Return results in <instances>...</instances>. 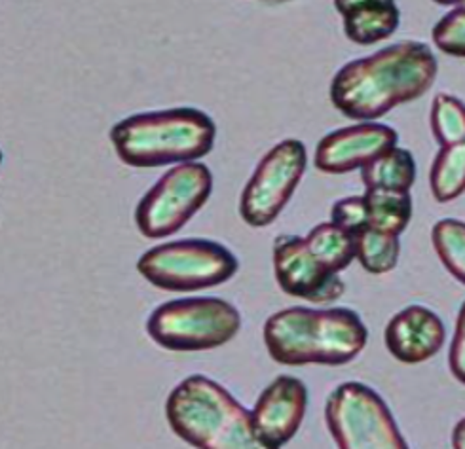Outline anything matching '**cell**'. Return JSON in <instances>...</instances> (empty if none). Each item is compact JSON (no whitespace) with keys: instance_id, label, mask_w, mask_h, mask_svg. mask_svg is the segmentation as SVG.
Segmentation results:
<instances>
[{"instance_id":"obj_1","label":"cell","mask_w":465,"mask_h":449,"mask_svg":"<svg viewBox=\"0 0 465 449\" xmlns=\"http://www.w3.org/2000/svg\"><path fill=\"white\" fill-rule=\"evenodd\" d=\"M439 65L424 42L405 40L372 55L353 59L331 82V102L350 120L376 122L399 104L426 95Z\"/></svg>"},{"instance_id":"obj_2","label":"cell","mask_w":465,"mask_h":449,"mask_svg":"<svg viewBox=\"0 0 465 449\" xmlns=\"http://www.w3.org/2000/svg\"><path fill=\"white\" fill-rule=\"evenodd\" d=\"M264 346L283 366H342L361 355L369 330L346 307H289L264 323Z\"/></svg>"},{"instance_id":"obj_3","label":"cell","mask_w":465,"mask_h":449,"mask_svg":"<svg viewBox=\"0 0 465 449\" xmlns=\"http://www.w3.org/2000/svg\"><path fill=\"white\" fill-rule=\"evenodd\" d=\"M215 139V122L193 106L134 114L111 130L118 158L135 169L202 160L211 154Z\"/></svg>"},{"instance_id":"obj_4","label":"cell","mask_w":465,"mask_h":449,"mask_svg":"<svg viewBox=\"0 0 465 449\" xmlns=\"http://www.w3.org/2000/svg\"><path fill=\"white\" fill-rule=\"evenodd\" d=\"M165 417L172 431L198 449L261 447L251 412L207 376H190L167 396Z\"/></svg>"},{"instance_id":"obj_5","label":"cell","mask_w":465,"mask_h":449,"mask_svg":"<svg viewBox=\"0 0 465 449\" xmlns=\"http://www.w3.org/2000/svg\"><path fill=\"white\" fill-rule=\"evenodd\" d=\"M242 328L240 311L221 298H184L156 307L146 332L167 351L196 353L226 346Z\"/></svg>"},{"instance_id":"obj_6","label":"cell","mask_w":465,"mask_h":449,"mask_svg":"<svg viewBox=\"0 0 465 449\" xmlns=\"http://www.w3.org/2000/svg\"><path fill=\"white\" fill-rule=\"evenodd\" d=\"M240 262L224 245L211 239H181L146 250L137 271L156 288L196 292L219 287L236 275Z\"/></svg>"},{"instance_id":"obj_7","label":"cell","mask_w":465,"mask_h":449,"mask_svg":"<svg viewBox=\"0 0 465 449\" xmlns=\"http://www.w3.org/2000/svg\"><path fill=\"white\" fill-rule=\"evenodd\" d=\"M327 429L341 449H407L390 405L369 385H338L325 404Z\"/></svg>"},{"instance_id":"obj_8","label":"cell","mask_w":465,"mask_h":449,"mask_svg":"<svg viewBox=\"0 0 465 449\" xmlns=\"http://www.w3.org/2000/svg\"><path fill=\"white\" fill-rule=\"evenodd\" d=\"M211 191L213 173L205 163H179L143 196L135 209V224L144 238L165 239L193 220Z\"/></svg>"},{"instance_id":"obj_9","label":"cell","mask_w":465,"mask_h":449,"mask_svg":"<svg viewBox=\"0 0 465 449\" xmlns=\"http://www.w3.org/2000/svg\"><path fill=\"white\" fill-rule=\"evenodd\" d=\"M308 165L302 141L283 139L270 148L251 175L240 198V215L251 228H266L297 191Z\"/></svg>"},{"instance_id":"obj_10","label":"cell","mask_w":465,"mask_h":449,"mask_svg":"<svg viewBox=\"0 0 465 449\" xmlns=\"http://www.w3.org/2000/svg\"><path fill=\"white\" fill-rule=\"evenodd\" d=\"M273 273L280 288L310 304H332L346 292L341 273L325 268L299 235H278L273 241Z\"/></svg>"},{"instance_id":"obj_11","label":"cell","mask_w":465,"mask_h":449,"mask_svg":"<svg viewBox=\"0 0 465 449\" xmlns=\"http://www.w3.org/2000/svg\"><path fill=\"white\" fill-rule=\"evenodd\" d=\"M308 408L306 385L292 376H280L261 393L251 410L252 431L262 449H280L297 436Z\"/></svg>"},{"instance_id":"obj_12","label":"cell","mask_w":465,"mask_h":449,"mask_svg":"<svg viewBox=\"0 0 465 449\" xmlns=\"http://www.w3.org/2000/svg\"><path fill=\"white\" fill-rule=\"evenodd\" d=\"M399 135L390 125L361 122L325 135L315 148V169L327 175L361 171L378 156L397 146Z\"/></svg>"},{"instance_id":"obj_13","label":"cell","mask_w":465,"mask_h":449,"mask_svg":"<svg viewBox=\"0 0 465 449\" xmlns=\"http://www.w3.org/2000/svg\"><path fill=\"white\" fill-rule=\"evenodd\" d=\"M445 341L447 328L440 317L416 304L393 315L384 330V344L391 356L409 366L433 358Z\"/></svg>"},{"instance_id":"obj_14","label":"cell","mask_w":465,"mask_h":449,"mask_svg":"<svg viewBox=\"0 0 465 449\" xmlns=\"http://www.w3.org/2000/svg\"><path fill=\"white\" fill-rule=\"evenodd\" d=\"M334 8L342 15L346 36L359 46L388 40L401 21L395 0H334Z\"/></svg>"},{"instance_id":"obj_15","label":"cell","mask_w":465,"mask_h":449,"mask_svg":"<svg viewBox=\"0 0 465 449\" xmlns=\"http://www.w3.org/2000/svg\"><path fill=\"white\" fill-rule=\"evenodd\" d=\"M365 188H386L411 191L416 182V161L411 150L393 146L382 156L372 160L361 169Z\"/></svg>"},{"instance_id":"obj_16","label":"cell","mask_w":465,"mask_h":449,"mask_svg":"<svg viewBox=\"0 0 465 449\" xmlns=\"http://www.w3.org/2000/svg\"><path fill=\"white\" fill-rule=\"evenodd\" d=\"M365 201L369 210V228L393 235H401L409 228L412 219L411 191L367 188Z\"/></svg>"},{"instance_id":"obj_17","label":"cell","mask_w":465,"mask_h":449,"mask_svg":"<svg viewBox=\"0 0 465 449\" xmlns=\"http://www.w3.org/2000/svg\"><path fill=\"white\" fill-rule=\"evenodd\" d=\"M304 239L315 259L334 273L344 271L355 260V235L332 220L317 224Z\"/></svg>"},{"instance_id":"obj_18","label":"cell","mask_w":465,"mask_h":449,"mask_svg":"<svg viewBox=\"0 0 465 449\" xmlns=\"http://www.w3.org/2000/svg\"><path fill=\"white\" fill-rule=\"evenodd\" d=\"M430 188L437 203H450L465 194V141L440 146L430 169Z\"/></svg>"},{"instance_id":"obj_19","label":"cell","mask_w":465,"mask_h":449,"mask_svg":"<svg viewBox=\"0 0 465 449\" xmlns=\"http://www.w3.org/2000/svg\"><path fill=\"white\" fill-rule=\"evenodd\" d=\"M401 235L365 228L355 233V260L372 275L395 269L401 256Z\"/></svg>"},{"instance_id":"obj_20","label":"cell","mask_w":465,"mask_h":449,"mask_svg":"<svg viewBox=\"0 0 465 449\" xmlns=\"http://www.w3.org/2000/svg\"><path fill=\"white\" fill-rule=\"evenodd\" d=\"M431 243L440 264L465 285V222L458 219H442L431 229Z\"/></svg>"},{"instance_id":"obj_21","label":"cell","mask_w":465,"mask_h":449,"mask_svg":"<svg viewBox=\"0 0 465 449\" xmlns=\"http://www.w3.org/2000/svg\"><path fill=\"white\" fill-rule=\"evenodd\" d=\"M430 125L439 146H450L465 141V102L450 93L435 95Z\"/></svg>"},{"instance_id":"obj_22","label":"cell","mask_w":465,"mask_h":449,"mask_svg":"<svg viewBox=\"0 0 465 449\" xmlns=\"http://www.w3.org/2000/svg\"><path fill=\"white\" fill-rule=\"evenodd\" d=\"M431 38L442 54L465 57V10L458 6L442 15L431 29Z\"/></svg>"},{"instance_id":"obj_23","label":"cell","mask_w":465,"mask_h":449,"mask_svg":"<svg viewBox=\"0 0 465 449\" xmlns=\"http://www.w3.org/2000/svg\"><path fill=\"white\" fill-rule=\"evenodd\" d=\"M331 220L341 228L351 231L353 235L369 226V210L365 196H351L338 200L332 205Z\"/></svg>"},{"instance_id":"obj_24","label":"cell","mask_w":465,"mask_h":449,"mask_svg":"<svg viewBox=\"0 0 465 449\" xmlns=\"http://www.w3.org/2000/svg\"><path fill=\"white\" fill-rule=\"evenodd\" d=\"M449 368L452 376L465 385V302L461 304L456 318V328L449 351Z\"/></svg>"},{"instance_id":"obj_25","label":"cell","mask_w":465,"mask_h":449,"mask_svg":"<svg viewBox=\"0 0 465 449\" xmlns=\"http://www.w3.org/2000/svg\"><path fill=\"white\" fill-rule=\"evenodd\" d=\"M452 447L465 449V417L460 419L452 431Z\"/></svg>"},{"instance_id":"obj_26","label":"cell","mask_w":465,"mask_h":449,"mask_svg":"<svg viewBox=\"0 0 465 449\" xmlns=\"http://www.w3.org/2000/svg\"><path fill=\"white\" fill-rule=\"evenodd\" d=\"M433 3H437L440 6H456L458 0H433Z\"/></svg>"},{"instance_id":"obj_27","label":"cell","mask_w":465,"mask_h":449,"mask_svg":"<svg viewBox=\"0 0 465 449\" xmlns=\"http://www.w3.org/2000/svg\"><path fill=\"white\" fill-rule=\"evenodd\" d=\"M456 6H460V8H463L465 10V0H458V5Z\"/></svg>"},{"instance_id":"obj_28","label":"cell","mask_w":465,"mask_h":449,"mask_svg":"<svg viewBox=\"0 0 465 449\" xmlns=\"http://www.w3.org/2000/svg\"><path fill=\"white\" fill-rule=\"evenodd\" d=\"M262 3H282V0H262Z\"/></svg>"},{"instance_id":"obj_29","label":"cell","mask_w":465,"mask_h":449,"mask_svg":"<svg viewBox=\"0 0 465 449\" xmlns=\"http://www.w3.org/2000/svg\"><path fill=\"white\" fill-rule=\"evenodd\" d=\"M0 165H3V150H0Z\"/></svg>"}]
</instances>
